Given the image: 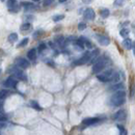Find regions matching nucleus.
Listing matches in <instances>:
<instances>
[{
  "instance_id": "nucleus-1",
  "label": "nucleus",
  "mask_w": 135,
  "mask_h": 135,
  "mask_svg": "<svg viewBox=\"0 0 135 135\" xmlns=\"http://www.w3.org/2000/svg\"><path fill=\"white\" fill-rule=\"evenodd\" d=\"M126 102V92L124 90L115 91L110 98V104L112 106H121Z\"/></svg>"
},
{
  "instance_id": "nucleus-2",
  "label": "nucleus",
  "mask_w": 135,
  "mask_h": 135,
  "mask_svg": "<svg viewBox=\"0 0 135 135\" xmlns=\"http://www.w3.org/2000/svg\"><path fill=\"white\" fill-rule=\"evenodd\" d=\"M106 67V60L104 57H100V58H97L96 61L94 63V65H92V73L94 74H99L100 72H102L104 70V68Z\"/></svg>"
},
{
  "instance_id": "nucleus-3",
  "label": "nucleus",
  "mask_w": 135,
  "mask_h": 135,
  "mask_svg": "<svg viewBox=\"0 0 135 135\" xmlns=\"http://www.w3.org/2000/svg\"><path fill=\"white\" fill-rule=\"evenodd\" d=\"M114 74V71L113 70H107L105 72H103L102 74H98L97 78L99 81L101 82H109L112 79V76Z\"/></svg>"
},
{
  "instance_id": "nucleus-4",
  "label": "nucleus",
  "mask_w": 135,
  "mask_h": 135,
  "mask_svg": "<svg viewBox=\"0 0 135 135\" xmlns=\"http://www.w3.org/2000/svg\"><path fill=\"white\" fill-rule=\"evenodd\" d=\"M3 85H4L5 88H16L18 85V80L14 76H10L4 81Z\"/></svg>"
},
{
  "instance_id": "nucleus-5",
  "label": "nucleus",
  "mask_w": 135,
  "mask_h": 135,
  "mask_svg": "<svg viewBox=\"0 0 135 135\" xmlns=\"http://www.w3.org/2000/svg\"><path fill=\"white\" fill-rule=\"evenodd\" d=\"M90 52H85L84 53V55L81 57V58H79L78 60H76L74 64L75 65H82V64H85L87 63H90Z\"/></svg>"
},
{
  "instance_id": "nucleus-6",
  "label": "nucleus",
  "mask_w": 135,
  "mask_h": 135,
  "mask_svg": "<svg viewBox=\"0 0 135 135\" xmlns=\"http://www.w3.org/2000/svg\"><path fill=\"white\" fill-rule=\"evenodd\" d=\"M83 17L85 20H88V21H91V20H94L95 17H96V14H95V11L92 9H86L85 10H84V13H83Z\"/></svg>"
},
{
  "instance_id": "nucleus-7",
  "label": "nucleus",
  "mask_w": 135,
  "mask_h": 135,
  "mask_svg": "<svg viewBox=\"0 0 135 135\" xmlns=\"http://www.w3.org/2000/svg\"><path fill=\"white\" fill-rule=\"evenodd\" d=\"M97 41L99 42V44L100 45H102V46H108L110 44V40H109V37L106 36H102V34H97Z\"/></svg>"
},
{
  "instance_id": "nucleus-8",
  "label": "nucleus",
  "mask_w": 135,
  "mask_h": 135,
  "mask_svg": "<svg viewBox=\"0 0 135 135\" xmlns=\"http://www.w3.org/2000/svg\"><path fill=\"white\" fill-rule=\"evenodd\" d=\"M16 63L19 69H27L29 67V61L25 58H22V57H19L16 59Z\"/></svg>"
},
{
  "instance_id": "nucleus-9",
  "label": "nucleus",
  "mask_w": 135,
  "mask_h": 135,
  "mask_svg": "<svg viewBox=\"0 0 135 135\" xmlns=\"http://www.w3.org/2000/svg\"><path fill=\"white\" fill-rule=\"evenodd\" d=\"M99 122H101V118H99V117H88V118L83 119L82 124L85 125V126H91V125L98 124Z\"/></svg>"
},
{
  "instance_id": "nucleus-10",
  "label": "nucleus",
  "mask_w": 135,
  "mask_h": 135,
  "mask_svg": "<svg viewBox=\"0 0 135 135\" xmlns=\"http://www.w3.org/2000/svg\"><path fill=\"white\" fill-rule=\"evenodd\" d=\"M113 118L115 121H124L126 118V111L125 110H118L117 112L114 114Z\"/></svg>"
},
{
  "instance_id": "nucleus-11",
  "label": "nucleus",
  "mask_w": 135,
  "mask_h": 135,
  "mask_svg": "<svg viewBox=\"0 0 135 135\" xmlns=\"http://www.w3.org/2000/svg\"><path fill=\"white\" fill-rule=\"evenodd\" d=\"M123 88H125L124 84H123V83H117V84H114V85L111 86L109 88V90H111V91H118V90H123Z\"/></svg>"
},
{
  "instance_id": "nucleus-12",
  "label": "nucleus",
  "mask_w": 135,
  "mask_h": 135,
  "mask_svg": "<svg viewBox=\"0 0 135 135\" xmlns=\"http://www.w3.org/2000/svg\"><path fill=\"white\" fill-rule=\"evenodd\" d=\"M27 57L29 58V60H34L36 58V49H31L27 52Z\"/></svg>"
},
{
  "instance_id": "nucleus-13",
  "label": "nucleus",
  "mask_w": 135,
  "mask_h": 135,
  "mask_svg": "<svg viewBox=\"0 0 135 135\" xmlns=\"http://www.w3.org/2000/svg\"><path fill=\"white\" fill-rule=\"evenodd\" d=\"M123 46H124V48L127 49V50H130L132 49V41L130 40V38H125L124 42H123Z\"/></svg>"
},
{
  "instance_id": "nucleus-14",
  "label": "nucleus",
  "mask_w": 135,
  "mask_h": 135,
  "mask_svg": "<svg viewBox=\"0 0 135 135\" xmlns=\"http://www.w3.org/2000/svg\"><path fill=\"white\" fill-rule=\"evenodd\" d=\"M109 15H110V11L108 9H102L101 10H100V16H101L103 19H106L109 17Z\"/></svg>"
},
{
  "instance_id": "nucleus-15",
  "label": "nucleus",
  "mask_w": 135,
  "mask_h": 135,
  "mask_svg": "<svg viewBox=\"0 0 135 135\" xmlns=\"http://www.w3.org/2000/svg\"><path fill=\"white\" fill-rule=\"evenodd\" d=\"M9 90H6V88L1 90H0V100H3V99L7 98V97H9Z\"/></svg>"
},
{
  "instance_id": "nucleus-16",
  "label": "nucleus",
  "mask_w": 135,
  "mask_h": 135,
  "mask_svg": "<svg viewBox=\"0 0 135 135\" xmlns=\"http://www.w3.org/2000/svg\"><path fill=\"white\" fill-rule=\"evenodd\" d=\"M55 42L58 45H60V46H64V42H65V40H64V37L63 36H56L55 37Z\"/></svg>"
},
{
  "instance_id": "nucleus-17",
  "label": "nucleus",
  "mask_w": 135,
  "mask_h": 135,
  "mask_svg": "<svg viewBox=\"0 0 135 135\" xmlns=\"http://www.w3.org/2000/svg\"><path fill=\"white\" fill-rule=\"evenodd\" d=\"M18 40V34L17 33H10L9 36V43H15Z\"/></svg>"
},
{
  "instance_id": "nucleus-18",
  "label": "nucleus",
  "mask_w": 135,
  "mask_h": 135,
  "mask_svg": "<svg viewBox=\"0 0 135 135\" xmlns=\"http://www.w3.org/2000/svg\"><path fill=\"white\" fill-rule=\"evenodd\" d=\"M28 42H29V38L28 37H25V38H23V40L19 43V45H18V47L20 48V47H25V46L28 44Z\"/></svg>"
},
{
  "instance_id": "nucleus-19",
  "label": "nucleus",
  "mask_w": 135,
  "mask_h": 135,
  "mask_svg": "<svg viewBox=\"0 0 135 135\" xmlns=\"http://www.w3.org/2000/svg\"><path fill=\"white\" fill-rule=\"evenodd\" d=\"M129 30L127 29V28H123L121 31H119V34H121V36H123V37H126L127 38V36H129Z\"/></svg>"
},
{
  "instance_id": "nucleus-20",
  "label": "nucleus",
  "mask_w": 135,
  "mask_h": 135,
  "mask_svg": "<svg viewBox=\"0 0 135 135\" xmlns=\"http://www.w3.org/2000/svg\"><path fill=\"white\" fill-rule=\"evenodd\" d=\"M30 105H31V107H33L34 109H36V110H42V107L38 105V103L36 102V101H31V102H30Z\"/></svg>"
},
{
  "instance_id": "nucleus-21",
  "label": "nucleus",
  "mask_w": 135,
  "mask_h": 135,
  "mask_svg": "<svg viewBox=\"0 0 135 135\" xmlns=\"http://www.w3.org/2000/svg\"><path fill=\"white\" fill-rule=\"evenodd\" d=\"M63 18H64L63 15H56V16H54V17L52 18V20H53L54 22H58V21H61V20H63Z\"/></svg>"
},
{
  "instance_id": "nucleus-22",
  "label": "nucleus",
  "mask_w": 135,
  "mask_h": 135,
  "mask_svg": "<svg viewBox=\"0 0 135 135\" xmlns=\"http://www.w3.org/2000/svg\"><path fill=\"white\" fill-rule=\"evenodd\" d=\"M15 5H17L16 0H7V6H9V9H11Z\"/></svg>"
},
{
  "instance_id": "nucleus-23",
  "label": "nucleus",
  "mask_w": 135,
  "mask_h": 135,
  "mask_svg": "<svg viewBox=\"0 0 135 135\" xmlns=\"http://www.w3.org/2000/svg\"><path fill=\"white\" fill-rule=\"evenodd\" d=\"M30 27H31V24H30V23H24V24H22L21 29L22 30H29Z\"/></svg>"
},
{
  "instance_id": "nucleus-24",
  "label": "nucleus",
  "mask_w": 135,
  "mask_h": 135,
  "mask_svg": "<svg viewBox=\"0 0 135 135\" xmlns=\"http://www.w3.org/2000/svg\"><path fill=\"white\" fill-rule=\"evenodd\" d=\"M85 28H86L85 23H79V24H78V29L80 30V31H82V30H84Z\"/></svg>"
},
{
  "instance_id": "nucleus-25",
  "label": "nucleus",
  "mask_w": 135,
  "mask_h": 135,
  "mask_svg": "<svg viewBox=\"0 0 135 135\" xmlns=\"http://www.w3.org/2000/svg\"><path fill=\"white\" fill-rule=\"evenodd\" d=\"M7 121V117H5L3 113H1L0 112V122H2V123H4V122H6Z\"/></svg>"
},
{
  "instance_id": "nucleus-26",
  "label": "nucleus",
  "mask_w": 135,
  "mask_h": 135,
  "mask_svg": "<svg viewBox=\"0 0 135 135\" xmlns=\"http://www.w3.org/2000/svg\"><path fill=\"white\" fill-rule=\"evenodd\" d=\"M47 48V46H46V44H40V46H38V51L42 52V51H44V50Z\"/></svg>"
},
{
  "instance_id": "nucleus-27",
  "label": "nucleus",
  "mask_w": 135,
  "mask_h": 135,
  "mask_svg": "<svg viewBox=\"0 0 135 135\" xmlns=\"http://www.w3.org/2000/svg\"><path fill=\"white\" fill-rule=\"evenodd\" d=\"M123 3H124V0H115L114 1V4L117 6H122Z\"/></svg>"
},
{
  "instance_id": "nucleus-28",
  "label": "nucleus",
  "mask_w": 135,
  "mask_h": 135,
  "mask_svg": "<svg viewBox=\"0 0 135 135\" xmlns=\"http://www.w3.org/2000/svg\"><path fill=\"white\" fill-rule=\"evenodd\" d=\"M53 2H54V0H44V5L45 6H48L50 4H52Z\"/></svg>"
},
{
  "instance_id": "nucleus-29",
  "label": "nucleus",
  "mask_w": 135,
  "mask_h": 135,
  "mask_svg": "<svg viewBox=\"0 0 135 135\" xmlns=\"http://www.w3.org/2000/svg\"><path fill=\"white\" fill-rule=\"evenodd\" d=\"M41 33H43V31H41V30H40V31H36V32H34V34H33V36H34V37H36L37 36H40Z\"/></svg>"
},
{
  "instance_id": "nucleus-30",
  "label": "nucleus",
  "mask_w": 135,
  "mask_h": 135,
  "mask_svg": "<svg viewBox=\"0 0 135 135\" xmlns=\"http://www.w3.org/2000/svg\"><path fill=\"white\" fill-rule=\"evenodd\" d=\"M2 128H5V124L2 122H0V129H2Z\"/></svg>"
},
{
  "instance_id": "nucleus-31",
  "label": "nucleus",
  "mask_w": 135,
  "mask_h": 135,
  "mask_svg": "<svg viewBox=\"0 0 135 135\" xmlns=\"http://www.w3.org/2000/svg\"><path fill=\"white\" fill-rule=\"evenodd\" d=\"M132 49H133V53H134V55H135V42H133V43H132Z\"/></svg>"
},
{
  "instance_id": "nucleus-32",
  "label": "nucleus",
  "mask_w": 135,
  "mask_h": 135,
  "mask_svg": "<svg viewBox=\"0 0 135 135\" xmlns=\"http://www.w3.org/2000/svg\"><path fill=\"white\" fill-rule=\"evenodd\" d=\"M82 1H83V3H86V4H87V3H90L92 0H82Z\"/></svg>"
},
{
  "instance_id": "nucleus-33",
  "label": "nucleus",
  "mask_w": 135,
  "mask_h": 135,
  "mask_svg": "<svg viewBox=\"0 0 135 135\" xmlns=\"http://www.w3.org/2000/svg\"><path fill=\"white\" fill-rule=\"evenodd\" d=\"M49 45H50V47H51V48H54V45H53V43H52V42H50V43H49Z\"/></svg>"
},
{
  "instance_id": "nucleus-34",
  "label": "nucleus",
  "mask_w": 135,
  "mask_h": 135,
  "mask_svg": "<svg viewBox=\"0 0 135 135\" xmlns=\"http://www.w3.org/2000/svg\"><path fill=\"white\" fill-rule=\"evenodd\" d=\"M65 1H67V0H59V2H60V3H63V2H65Z\"/></svg>"
},
{
  "instance_id": "nucleus-35",
  "label": "nucleus",
  "mask_w": 135,
  "mask_h": 135,
  "mask_svg": "<svg viewBox=\"0 0 135 135\" xmlns=\"http://www.w3.org/2000/svg\"><path fill=\"white\" fill-rule=\"evenodd\" d=\"M0 110H2V104L0 103Z\"/></svg>"
},
{
  "instance_id": "nucleus-36",
  "label": "nucleus",
  "mask_w": 135,
  "mask_h": 135,
  "mask_svg": "<svg viewBox=\"0 0 135 135\" xmlns=\"http://www.w3.org/2000/svg\"><path fill=\"white\" fill-rule=\"evenodd\" d=\"M32 1H34V2H38L40 0H32Z\"/></svg>"
},
{
  "instance_id": "nucleus-37",
  "label": "nucleus",
  "mask_w": 135,
  "mask_h": 135,
  "mask_svg": "<svg viewBox=\"0 0 135 135\" xmlns=\"http://www.w3.org/2000/svg\"><path fill=\"white\" fill-rule=\"evenodd\" d=\"M0 1H2V2H3V1H4V0H0Z\"/></svg>"
},
{
  "instance_id": "nucleus-38",
  "label": "nucleus",
  "mask_w": 135,
  "mask_h": 135,
  "mask_svg": "<svg viewBox=\"0 0 135 135\" xmlns=\"http://www.w3.org/2000/svg\"><path fill=\"white\" fill-rule=\"evenodd\" d=\"M0 135H1V134H0Z\"/></svg>"
}]
</instances>
